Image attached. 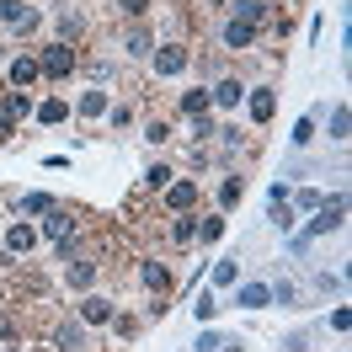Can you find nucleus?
Instances as JSON below:
<instances>
[{
    "label": "nucleus",
    "instance_id": "obj_1",
    "mask_svg": "<svg viewBox=\"0 0 352 352\" xmlns=\"http://www.w3.org/2000/svg\"><path fill=\"white\" fill-rule=\"evenodd\" d=\"M342 214H347V198H342V192H336V198L331 203H320V208H315V219H309V230H305V241H315V235H331V230H342Z\"/></svg>",
    "mask_w": 352,
    "mask_h": 352
},
{
    "label": "nucleus",
    "instance_id": "obj_2",
    "mask_svg": "<svg viewBox=\"0 0 352 352\" xmlns=\"http://www.w3.org/2000/svg\"><path fill=\"white\" fill-rule=\"evenodd\" d=\"M80 65V59H75V48L69 43H48L43 48V59H38V69H43L48 80H69V69Z\"/></svg>",
    "mask_w": 352,
    "mask_h": 352
},
{
    "label": "nucleus",
    "instance_id": "obj_3",
    "mask_svg": "<svg viewBox=\"0 0 352 352\" xmlns=\"http://www.w3.org/2000/svg\"><path fill=\"white\" fill-rule=\"evenodd\" d=\"M43 235H48V241H59V256H65V251H69V241H75V219H69V208H59V203L48 208Z\"/></svg>",
    "mask_w": 352,
    "mask_h": 352
},
{
    "label": "nucleus",
    "instance_id": "obj_4",
    "mask_svg": "<svg viewBox=\"0 0 352 352\" xmlns=\"http://www.w3.org/2000/svg\"><path fill=\"white\" fill-rule=\"evenodd\" d=\"M187 69V48L182 43H155V75H182Z\"/></svg>",
    "mask_w": 352,
    "mask_h": 352
},
{
    "label": "nucleus",
    "instance_id": "obj_5",
    "mask_svg": "<svg viewBox=\"0 0 352 352\" xmlns=\"http://www.w3.org/2000/svg\"><path fill=\"white\" fill-rule=\"evenodd\" d=\"M192 203H198V182H171V187H166V208H171V214H187Z\"/></svg>",
    "mask_w": 352,
    "mask_h": 352
},
{
    "label": "nucleus",
    "instance_id": "obj_6",
    "mask_svg": "<svg viewBox=\"0 0 352 352\" xmlns=\"http://www.w3.org/2000/svg\"><path fill=\"white\" fill-rule=\"evenodd\" d=\"M32 245H38V230H32V224H11V230H6V251H11V256H32Z\"/></svg>",
    "mask_w": 352,
    "mask_h": 352
},
{
    "label": "nucleus",
    "instance_id": "obj_7",
    "mask_svg": "<svg viewBox=\"0 0 352 352\" xmlns=\"http://www.w3.org/2000/svg\"><path fill=\"white\" fill-rule=\"evenodd\" d=\"M245 107H251V123H267V118L278 112V96H272L267 86H256L251 96H245Z\"/></svg>",
    "mask_w": 352,
    "mask_h": 352
},
{
    "label": "nucleus",
    "instance_id": "obj_8",
    "mask_svg": "<svg viewBox=\"0 0 352 352\" xmlns=\"http://www.w3.org/2000/svg\"><path fill=\"white\" fill-rule=\"evenodd\" d=\"M267 219L278 224V230H294V203H288V187H283V182L272 187V214H267Z\"/></svg>",
    "mask_w": 352,
    "mask_h": 352
},
{
    "label": "nucleus",
    "instance_id": "obj_9",
    "mask_svg": "<svg viewBox=\"0 0 352 352\" xmlns=\"http://www.w3.org/2000/svg\"><path fill=\"white\" fill-rule=\"evenodd\" d=\"M0 22H11V27H32L38 22V16H32V6H27V0H0Z\"/></svg>",
    "mask_w": 352,
    "mask_h": 352
},
{
    "label": "nucleus",
    "instance_id": "obj_10",
    "mask_svg": "<svg viewBox=\"0 0 352 352\" xmlns=\"http://www.w3.org/2000/svg\"><path fill=\"white\" fill-rule=\"evenodd\" d=\"M144 288H150L155 299L171 294V272H166V262H144Z\"/></svg>",
    "mask_w": 352,
    "mask_h": 352
},
{
    "label": "nucleus",
    "instance_id": "obj_11",
    "mask_svg": "<svg viewBox=\"0 0 352 352\" xmlns=\"http://www.w3.org/2000/svg\"><path fill=\"white\" fill-rule=\"evenodd\" d=\"M54 347H59V352H80V347H86V331L75 326V320L54 326Z\"/></svg>",
    "mask_w": 352,
    "mask_h": 352
},
{
    "label": "nucleus",
    "instance_id": "obj_12",
    "mask_svg": "<svg viewBox=\"0 0 352 352\" xmlns=\"http://www.w3.org/2000/svg\"><path fill=\"white\" fill-rule=\"evenodd\" d=\"M241 96H245L241 80H219V86L208 91V102H214V107H241Z\"/></svg>",
    "mask_w": 352,
    "mask_h": 352
},
{
    "label": "nucleus",
    "instance_id": "obj_13",
    "mask_svg": "<svg viewBox=\"0 0 352 352\" xmlns=\"http://www.w3.org/2000/svg\"><path fill=\"white\" fill-rule=\"evenodd\" d=\"M256 43V27L251 22H230L224 27V48H251Z\"/></svg>",
    "mask_w": 352,
    "mask_h": 352
},
{
    "label": "nucleus",
    "instance_id": "obj_14",
    "mask_svg": "<svg viewBox=\"0 0 352 352\" xmlns=\"http://www.w3.org/2000/svg\"><path fill=\"white\" fill-rule=\"evenodd\" d=\"M38 75H43V69H38V59H32V54H22V59L11 65V86H32Z\"/></svg>",
    "mask_w": 352,
    "mask_h": 352
},
{
    "label": "nucleus",
    "instance_id": "obj_15",
    "mask_svg": "<svg viewBox=\"0 0 352 352\" xmlns=\"http://www.w3.org/2000/svg\"><path fill=\"white\" fill-rule=\"evenodd\" d=\"M241 305L245 309H267V305H272V288H267V283H245L241 288Z\"/></svg>",
    "mask_w": 352,
    "mask_h": 352
},
{
    "label": "nucleus",
    "instance_id": "obj_16",
    "mask_svg": "<svg viewBox=\"0 0 352 352\" xmlns=\"http://www.w3.org/2000/svg\"><path fill=\"white\" fill-rule=\"evenodd\" d=\"M171 241H176V245H192V241H198V219H192V214H176Z\"/></svg>",
    "mask_w": 352,
    "mask_h": 352
},
{
    "label": "nucleus",
    "instance_id": "obj_17",
    "mask_svg": "<svg viewBox=\"0 0 352 352\" xmlns=\"http://www.w3.org/2000/svg\"><path fill=\"white\" fill-rule=\"evenodd\" d=\"M262 16H267V0H235V22H251V27H256Z\"/></svg>",
    "mask_w": 352,
    "mask_h": 352
},
{
    "label": "nucleus",
    "instance_id": "obj_18",
    "mask_svg": "<svg viewBox=\"0 0 352 352\" xmlns=\"http://www.w3.org/2000/svg\"><path fill=\"white\" fill-rule=\"evenodd\" d=\"M208 107H214V102H208V91H187V96H182V112H187V118H203V112H208Z\"/></svg>",
    "mask_w": 352,
    "mask_h": 352
},
{
    "label": "nucleus",
    "instance_id": "obj_19",
    "mask_svg": "<svg viewBox=\"0 0 352 352\" xmlns=\"http://www.w3.org/2000/svg\"><path fill=\"white\" fill-rule=\"evenodd\" d=\"M65 112H69L65 96H48L43 107H38V123H65Z\"/></svg>",
    "mask_w": 352,
    "mask_h": 352
},
{
    "label": "nucleus",
    "instance_id": "obj_20",
    "mask_svg": "<svg viewBox=\"0 0 352 352\" xmlns=\"http://www.w3.org/2000/svg\"><path fill=\"white\" fill-rule=\"evenodd\" d=\"M65 278H69V288H91V283H96V262H75Z\"/></svg>",
    "mask_w": 352,
    "mask_h": 352
},
{
    "label": "nucleus",
    "instance_id": "obj_21",
    "mask_svg": "<svg viewBox=\"0 0 352 352\" xmlns=\"http://www.w3.org/2000/svg\"><path fill=\"white\" fill-rule=\"evenodd\" d=\"M112 309H118V305H107V299H86V305H80V315H86L91 326H102V320H112Z\"/></svg>",
    "mask_w": 352,
    "mask_h": 352
},
{
    "label": "nucleus",
    "instance_id": "obj_22",
    "mask_svg": "<svg viewBox=\"0 0 352 352\" xmlns=\"http://www.w3.org/2000/svg\"><path fill=\"white\" fill-rule=\"evenodd\" d=\"M0 112H6L11 123H16V118H27V112H32V102H27L22 91H6V107H0Z\"/></svg>",
    "mask_w": 352,
    "mask_h": 352
},
{
    "label": "nucleus",
    "instance_id": "obj_23",
    "mask_svg": "<svg viewBox=\"0 0 352 352\" xmlns=\"http://www.w3.org/2000/svg\"><path fill=\"white\" fill-rule=\"evenodd\" d=\"M107 112V91H86L80 96V118H102Z\"/></svg>",
    "mask_w": 352,
    "mask_h": 352
},
{
    "label": "nucleus",
    "instance_id": "obj_24",
    "mask_svg": "<svg viewBox=\"0 0 352 352\" xmlns=\"http://www.w3.org/2000/svg\"><path fill=\"white\" fill-rule=\"evenodd\" d=\"M347 129H352V112L336 107V112H331V139H336V144H347Z\"/></svg>",
    "mask_w": 352,
    "mask_h": 352
},
{
    "label": "nucleus",
    "instance_id": "obj_25",
    "mask_svg": "<svg viewBox=\"0 0 352 352\" xmlns=\"http://www.w3.org/2000/svg\"><path fill=\"white\" fill-rule=\"evenodd\" d=\"M241 192H245V182H241V176H224V187H219V203H224V208H235V203H241Z\"/></svg>",
    "mask_w": 352,
    "mask_h": 352
},
{
    "label": "nucleus",
    "instance_id": "obj_26",
    "mask_svg": "<svg viewBox=\"0 0 352 352\" xmlns=\"http://www.w3.org/2000/svg\"><path fill=\"white\" fill-rule=\"evenodd\" d=\"M123 43H129V54H155V38L144 32V27H133V32L123 38Z\"/></svg>",
    "mask_w": 352,
    "mask_h": 352
},
{
    "label": "nucleus",
    "instance_id": "obj_27",
    "mask_svg": "<svg viewBox=\"0 0 352 352\" xmlns=\"http://www.w3.org/2000/svg\"><path fill=\"white\" fill-rule=\"evenodd\" d=\"M288 139H294V144H309V139H315V112H305V118L294 123V133H288Z\"/></svg>",
    "mask_w": 352,
    "mask_h": 352
},
{
    "label": "nucleus",
    "instance_id": "obj_28",
    "mask_svg": "<svg viewBox=\"0 0 352 352\" xmlns=\"http://www.w3.org/2000/svg\"><path fill=\"white\" fill-rule=\"evenodd\" d=\"M48 208H54L48 192H27V198H22V214H48Z\"/></svg>",
    "mask_w": 352,
    "mask_h": 352
},
{
    "label": "nucleus",
    "instance_id": "obj_29",
    "mask_svg": "<svg viewBox=\"0 0 352 352\" xmlns=\"http://www.w3.org/2000/svg\"><path fill=\"white\" fill-rule=\"evenodd\" d=\"M198 320H214V315H219V299H214V294H198Z\"/></svg>",
    "mask_w": 352,
    "mask_h": 352
},
{
    "label": "nucleus",
    "instance_id": "obj_30",
    "mask_svg": "<svg viewBox=\"0 0 352 352\" xmlns=\"http://www.w3.org/2000/svg\"><path fill=\"white\" fill-rule=\"evenodd\" d=\"M235 278H241V267H235V262H219V267H214V283H235Z\"/></svg>",
    "mask_w": 352,
    "mask_h": 352
},
{
    "label": "nucleus",
    "instance_id": "obj_31",
    "mask_svg": "<svg viewBox=\"0 0 352 352\" xmlns=\"http://www.w3.org/2000/svg\"><path fill=\"white\" fill-rule=\"evenodd\" d=\"M288 203H299V208H320V192H315V187H299Z\"/></svg>",
    "mask_w": 352,
    "mask_h": 352
},
{
    "label": "nucleus",
    "instance_id": "obj_32",
    "mask_svg": "<svg viewBox=\"0 0 352 352\" xmlns=\"http://www.w3.org/2000/svg\"><path fill=\"white\" fill-rule=\"evenodd\" d=\"M224 235V219H203L198 224V241H219Z\"/></svg>",
    "mask_w": 352,
    "mask_h": 352
},
{
    "label": "nucleus",
    "instance_id": "obj_33",
    "mask_svg": "<svg viewBox=\"0 0 352 352\" xmlns=\"http://www.w3.org/2000/svg\"><path fill=\"white\" fill-rule=\"evenodd\" d=\"M144 182H150V187H171V166H150Z\"/></svg>",
    "mask_w": 352,
    "mask_h": 352
},
{
    "label": "nucleus",
    "instance_id": "obj_34",
    "mask_svg": "<svg viewBox=\"0 0 352 352\" xmlns=\"http://www.w3.org/2000/svg\"><path fill=\"white\" fill-rule=\"evenodd\" d=\"M144 139H150V144H166V139H171V129H166V123H160V118H155L150 129H144Z\"/></svg>",
    "mask_w": 352,
    "mask_h": 352
},
{
    "label": "nucleus",
    "instance_id": "obj_35",
    "mask_svg": "<svg viewBox=\"0 0 352 352\" xmlns=\"http://www.w3.org/2000/svg\"><path fill=\"white\" fill-rule=\"evenodd\" d=\"M272 305H294V283H288V278H283V283H272Z\"/></svg>",
    "mask_w": 352,
    "mask_h": 352
},
{
    "label": "nucleus",
    "instance_id": "obj_36",
    "mask_svg": "<svg viewBox=\"0 0 352 352\" xmlns=\"http://www.w3.org/2000/svg\"><path fill=\"white\" fill-rule=\"evenodd\" d=\"M118 6H123V16H144L150 11V0H118Z\"/></svg>",
    "mask_w": 352,
    "mask_h": 352
},
{
    "label": "nucleus",
    "instance_id": "obj_37",
    "mask_svg": "<svg viewBox=\"0 0 352 352\" xmlns=\"http://www.w3.org/2000/svg\"><path fill=\"white\" fill-rule=\"evenodd\" d=\"M219 342H224L219 331H203V336H198V352H214V347H219Z\"/></svg>",
    "mask_w": 352,
    "mask_h": 352
},
{
    "label": "nucleus",
    "instance_id": "obj_38",
    "mask_svg": "<svg viewBox=\"0 0 352 352\" xmlns=\"http://www.w3.org/2000/svg\"><path fill=\"white\" fill-rule=\"evenodd\" d=\"M0 336H6V342L16 336V320H11V315H0Z\"/></svg>",
    "mask_w": 352,
    "mask_h": 352
},
{
    "label": "nucleus",
    "instance_id": "obj_39",
    "mask_svg": "<svg viewBox=\"0 0 352 352\" xmlns=\"http://www.w3.org/2000/svg\"><path fill=\"white\" fill-rule=\"evenodd\" d=\"M11 133H16V123H11L6 112H0V139H11Z\"/></svg>",
    "mask_w": 352,
    "mask_h": 352
},
{
    "label": "nucleus",
    "instance_id": "obj_40",
    "mask_svg": "<svg viewBox=\"0 0 352 352\" xmlns=\"http://www.w3.org/2000/svg\"><path fill=\"white\" fill-rule=\"evenodd\" d=\"M214 352H245V347H241V342H219Z\"/></svg>",
    "mask_w": 352,
    "mask_h": 352
},
{
    "label": "nucleus",
    "instance_id": "obj_41",
    "mask_svg": "<svg viewBox=\"0 0 352 352\" xmlns=\"http://www.w3.org/2000/svg\"><path fill=\"white\" fill-rule=\"evenodd\" d=\"M6 352H22V347H6Z\"/></svg>",
    "mask_w": 352,
    "mask_h": 352
}]
</instances>
